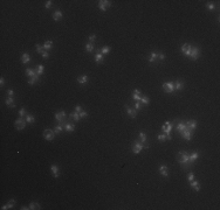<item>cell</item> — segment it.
Wrapping results in <instances>:
<instances>
[{"instance_id":"cell-1","label":"cell","mask_w":220,"mask_h":210,"mask_svg":"<svg viewBox=\"0 0 220 210\" xmlns=\"http://www.w3.org/2000/svg\"><path fill=\"white\" fill-rule=\"evenodd\" d=\"M178 163L180 166L183 167L184 169H187V168H191L193 166L192 163L190 162V159H189V154L184 151H180L178 152Z\"/></svg>"},{"instance_id":"cell-2","label":"cell","mask_w":220,"mask_h":210,"mask_svg":"<svg viewBox=\"0 0 220 210\" xmlns=\"http://www.w3.org/2000/svg\"><path fill=\"white\" fill-rule=\"evenodd\" d=\"M149 144H142L140 141H135V144L132 145V153L134 154H139L142 152V149H148L149 148Z\"/></svg>"},{"instance_id":"cell-3","label":"cell","mask_w":220,"mask_h":210,"mask_svg":"<svg viewBox=\"0 0 220 210\" xmlns=\"http://www.w3.org/2000/svg\"><path fill=\"white\" fill-rule=\"evenodd\" d=\"M54 118H55V120L58 122V124H62V125H63L64 123H66V119H67L66 112H64V111L56 112V113L54 114Z\"/></svg>"},{"instance_id":"cell-4","label":"cell","mask_w":220,"mask_h":210,"mask_svg":"<svg viewBox=\"0 0 220 210\" xmlns=\"http://www.w3.org/2000/svg\"><path fill=\"white\" fill-rule=\"evenodd\" d=\"M111 1H109V0H100L98 1V8L101 9V11L105 12L107 11L108 7H111Z\"/></svg>"},{"instance_id":"cell-5","label":"cell","mask_w":220,"mask_h":210,"mask_svg":"<svg viewBox=\"0 0 220 210\" xmlns=\"http://www.w3.org/2000/svg\"><path fill=\"white\" fill-rule=\"evenodd\" d=\"M15 128L17 130H24L26 126V124H27V122H26V119H24L22 117H20V118H18L17 120H15Z\"/></svg>"},{"instance_id":"cell-6","label":"cell","mask_w":220,"mask_h":210,"mask_svg":"<svg viewBox=\"0 0 220 210\" xmlns=\"http://www.w3.org/2000/svg\"><path fill=\"white\" fill-rule=\"evenodd\" d=\"M163 90L168 94H172L174 91V83L173 82H168V83H163Z\"/></svg>"},{"instance_id":"cell-7","label":"cell","mask_w":220,"mask_h":210,"mask_svg":"<svg viewBox=\"0 0 220 210\" xmlns=\"http://www.w3.org/2000/svg\"><path fill=\"white\" fill-rule=\"evenodd\" d=\"M43 138L46 139V140H48V141H52L53 139L55 138V132H54V130H49V128L45 130V131H43Z\"/></svg>"},{"instance_id":"cell-8","label":"cell","mask_w":220,"mask_h":210,"mask_svg":"<svg viewBox=\"0 0 220 210\" xmlns=\"http://www.w3.org/2000/svg\"><path fill=\"white\" fill-rule=\"evenodd\" d=\"M180 50H182V52L184 54L185 56H187V57H190L191 55V50H192V46H190L189 43H184L180 47Z\"/></svg>"},{"instance_id":"cell-9","label":"cell","mask_w":220,"mask_h":210,"mask_svg":"<svg viewBox=\"0 0 220 210\" xmlns=\"http://www.w3.org/2000/svg\"><path fill=\"white\" fill-rule=\"evenodd\" d=\"M200 55V49L198 47H192V50H191V55H190V58L193 60V61H197Z\"/></svg>"},{"instance_id":"cell-10","label":"cell","mask_w":220,"mask_h":210,"mask_svg":"<svg viewBox=\"0 0 220 210\" xmlns=\"http://www.w3.org/2000/svg\"><path fill=\"white\" fill-rule=\"evenodd\" d=\"M180 136L183 137V138L185 139V140L187 141H190L191 139H192V136H193V131L189 130V128H185L184 131H183L182 133H180Z\"/></svg>"},{"instance_id":"cell-11","label":"cell","mask_w":220,"mask_h":210,"mask_svg":"<svg viewBox=\"0 0 220 210\" xmlns=\"http://www.w3.org/2000/svg\"><path fill=\"white\" fill-rule=\"evenodd\" d=\"M172 127H173V125L171 124L170 122H166L164 125H163L162 130H163V133H164L165 136H169L171 132V130H172Z\"/></svg>"},{"instance_id":"cell-12","label":"cell","mask_w":220,"mask_h":210,"mask_svg":"<svg viewBox=\"0 0 220 210\" xmlns=\"http://www.w3.org/2000/svg\"><path fill=\"white\" fill-rule=\"evenodd\" d=\"M125 110H127V113L128 116L130 117V118H136V116H137V111L135 110V109H131L129 106V105H125Z\"/></svg>"},{"instance_id":"cell-13","label":"cell","mask_w":220,"mask_h":210,"mask_svg":"<svg viewBox=\"0 0 220 210\" xmlns=\"http://www.w3.org/2000/svg\"><path fill=\"white\" fill-rule=\"evenodd\" d=\"M185 126H186V128H189V130L194 131L195 128H197V120H189V122L185 123Z\"/></svg>"},{"instance_id":"cell-14","label":"cell","mask_w":220,"mask_h":210,"mask_svg":"<svg viewBox=\"0 0 220 210\" xmlns=\"http://www.w3.org/2000/svg\"><path fill=\"white\" fill-rule=\"evenodd\" d=\"M63 127H64V131H66V132H74L75 131V125L72 124V123H69V122L64 123Z\"/></svg>"},{"instance_id":"cell-15","label":"cell","mask_w":220,"mask_h":210,"mask_svg":"<svg viewBox=\"0 0 220 210\" xmlns=\"http://www.w3.org/2000/svg\"><path fill=\"white\" fill-rule=\"evenodd\" d=\"M140 98H142V92H140V90H138V89L134 90V94H132V99L136 100V102H140Z\"/></svg>"},{"instance_id":"cell-16","label":"cell","mask_w":220,"mask_h":210,"mask_svg":"<svg viewBox=\"0 0 220 210\" xmlns=\"http://www.w3.org/2000/svg\"><path fill=\"white\" fill-rule=\"evenodd\" d=\"M159 173L160 174L163 175L164 177H168L169 176V168H168V166H165V165H162V166L159 167Z\"/></svg>"},{"instance_id":"cell-17","label":"cell","mask_w":220,"mask_h":210,"mask_svg":"<svg viewBox=\"0 0 220 210\" xmlns=\"http://www.w3.org/2000/svg\"><path fill=\"white\" fill-rule=\"evenodd\" d=\"M50 170H52V175L55 177V179H58V177L60 176V173H59V167L56 166V165H52V166H50Z\"/></svg>"},{"instance_id":"cell-18","label":"cell","mask_w":220,"mask_h":210,"mask_svg":"<svg viewBox=\"0 0 220 210\" xmlns=\"http://www.w3.org/2000/svg\"><path fill=\"white\" fill-rule=\"evenodd\" d=\"M198 158H199L198 152H193L192 154H189V159H190V162L192 163V165H194V162L198 160Z\"/></svg>"},{"instance_id":"cell-19","label":"cell","mask_w":220,"mask_h":210,"mask_svg":"<svg viewBox=\"0 0 220 210\" xmlns=\"http://www.w3.org/2000/svg\"><path fill=\"white\" fill-rule=\"evenodd\" d=\"M62 17H63V14H62V12H61L60 9H56V11L53 13V19H54V21H59Z\"/></svg>"},{"instance_id":"cell-20","label":"cell","mask_w":220,"mask_h":210,"mask_svg":"<svg viewBox=\"0 0 220 210\" xmlns=\"http://www.w3.org/2000/svg\"><path fill=\"white\" fill-rule=\"evenodd\" d=\"M185 128H186V126H185V122H179L178 124H177V126H176V130H177V132L178 133H182Z\"/></svg>"},{"instance_id":"cell-21","label":"cell","mask_w":220,"mask_h":210,"mask_svg":"<svg viewBox=\"0 0 220 210\" xmlns=\"http://www.w3.org/2000/svg\"><path fill=\"white\" fill-rule=\"evenodd\" d=\"M14 204H15V200L12 199V200H9V201H8V203H7V204L3 205V207H1V209H3V210L11 209V208H13V207H14Z\"/></svg>"},{"instance_id":"cell-22","label":"cell","mask_w":220,"mask_h":210,"mask_svg":"<svg viewBox=\"0 0 220 210\" xmlns=\"http://www.w3.org/2000/svg\"><path fill=\"white\" fill-rule=\"evenodd\" d=\"M190 185H191V188H192L193 190H195V191H199V190H200V185H199L198 181L193 180L192 182H190Z\"/></svg>"},{"instance_id":"cell-23","label":"cell","mask_w":220,"mask_h":210,"mask_svg":"<svg viewBox=\"0 0 220 210\" xmlns=\"http://www.w3.org/2000/svg\"><path fill=\"white\" fill-rule=\"evenodd\" d=\"M6 105L8 106V108H14L15 106V103H14V99H13V97H7L5 100Z\"/></svg>"},{"instance_id":"cell-24","label":"cell","mask_w":220,"mask_h":210,"mask_svg":"<svg viewBox=\"0 0 220 210\" xmlns=\"http://www.w3.org/2000/svg\"><path fill=\"white\" fill-rule=\"evenodd\" d=\"M185 86V84L183 83L182 81H177L176 83H174V90L176 91H179V90H183Z\"/></svg>"},{"instance_id":"cell-25","label":"cell","mask_w":220,"mask_h":210,"mask_svg":"<svg viewBox=\"0 0 220 210\" xmlns=\"http://www.w3.org/2000/svg\"><path fill=\"white\" fill-rule=\"evenodd\" d=\"M77 82L80 84H85L88 82V76H87V75H81V76L77 77Z\"/></svg>"},{"instance_id":"cell-26","label":"cell","mask_w":220,"mask_h":210,"mask_svg":"<svg viewBox=\"0 0 220 210\" xmlns=\"http://www.w3.org/2000/svg\"><path fill=\"white\" fill-rule=\"evenodd\" d=\"M29 61H30L29 54H28V52H24V54H22V56H21V62L26 64V63H28Z\"/></svg>"},{"instance_id":"cell-27","label":"cell","mask_w":220,"mask_h":210,"mask_svg":"<svg viewBox=\"0 0 220 210\" xmlns=\"http://www.w3.org/2000/svg\"><path fill=\"white\" fill-rule=\"evenodd\" d=\"M69 118L70 119H74L75 122H79V120H80V113H79V112H76V111H74V112H72V113L69 114Z\"/></svg>"},{"instance_id":"cell-28","label":"cell","mask_w":220,"mask_h":210,"mask_svg":"<svg viewBox=\"0 0 220 210\" xmlns=\"http://www.w3.org/2000/svg\"><path fill=\"white\" fill-rule=\"evenodd\" d=\"M42 47H43V49L46 50H50L53 48V41H50V40H48V41H46L43 43V46H42Z\"/></svg>"},{"instance_id":"cell-29","label":"cell","mask_w":220,"mask_h":210,"mask_svg":"<svg viewBox=\"0 0 220 210\" xmlns=\"http://www.w3.org/2000/svg\"><path fill=\"white\" fill-rule=\"evenodd\" d=\"M95 62H96L97 64H101L102 62H103V55L101 54V51L97 52L96 55H95Z\"/></svg>"},{"instance_id":"cell-30","label":"cell","mask_w":220,"mask_h":210,"mask_svg":"<svg viewBox=\"0 0 220 210\" xmlns=\"http://www.w3.org/2000/svg\"><path fill=\"white\" fill-rule=\"evenodd\" d=\"M138 137H139V141L142 142V144H145L146 142V134L143 132V131H140L139 133H138Z\"/></svg>"},{"instance_id":"cell-31","label":"cell","mask_w":220,"mask_h":210,"mask_svg":"<svg viewBox=\"0 0 220 210\" xmlns=\"http://www.w3.org/2000/svg\"><path fill=\"white\" fill-rule=\"evenodd\" d=\"M43 68H45V67L42 65V64H39V65H36L35 72H36V75H38V76H41V75L43 74Z\"/></svg>"},{"instance_id":"cell-32","label":"cell","mask_w":220,"mask_h":210,"mask_svg":"<svg viewBox=\"0 0 220 210\" xmlns=\"http://www.w3.org/2000/svg\"><path fill=\"white\" fill-rule=\"evenodd\" d=\"M25 74H26V76H27V77L30 78V77H33V76H35L36 72H35V70H33V69H30V68H28V69H26Z\"/></svg>"},{"instance_id":"cell-33","label":"cell","mask_w":220,"mask_h":210,"mask_svg":"<svg viewBox=\"0 0 220 210\" xmlns=\"http://www.w3.org/2000/svg\"><path fill=\"white\" fill-rule=\"evenodd\" d=\"M38 82H39V76L38 75H35V76H33V77H30L29 80H28V84H29V85H33V84L38 83Z\"/></svg>"},{"instance_id":"cell-34","label":"cell","mask_w":220,"mask_h":210,"mask_svg":"<svg viewBox=\"0 0 220 210\" xmlns=\"http://www.w3.org/2000/svg\"><path fill=\"white\" fill-rule=\"evenodd\" d=\"M94 50H95V47H94L93 43H90V42H89V43L85 44V51H87V52H93Z\"/></svg>"},{"instance_id":"cell-35","label":"cell","mask_w":220,"mask_h":210,"mask_svg":"<svg viewBox=\"0 0 220 210\" xmlns=\"http://www.w3.org/2000/svg\"><path fill=\"white\" fill-rule=\"evenodd\" d=\"M157 55H158L157 52L152 51L151 54H150V56H149V57H148V61H149V62H151V63H152V62H155V61H156V60H157Z\"/></svg>"},{"instance_id":"cell-36","label":"cell","mask_w":220,"mask_h":210,"mask_svg":"<svg viewBox=\"0 0 220 210\" xmlns=\"http://www.w3.org/2000/svg\"><path fill=\"white\" fill-rule=\"evenodd\" d=\"M63 130H64L63 125H62V124H58L56 126H55V128H54V132H55V134H58V133L62 132Z\"/></svg>"},{"instance_id":"cell-37","label":"cell","mask_w":220,"mask_h":210,"mask_svg":"<svg viewBox=\"0 0 220 210\" xmlns=\"http://www.w3.org/2000/svg\"><path fill=\"white\" fill-rule=\"evenodd\" d=\"M26 122H27V124H33L35 122V118L32 114H26Z\"/></svg>"},{"instance_id":"cell-38","label":"cell","mask_w":220,"mask_h":210,"mask_svg":"<svg viewBox=\"0 0 220 210\" xmlns=\"http://www.w3.org/2000/svg\"><path fill=\"white\" fill-rule=\"evenodd\" d=\"M29 209H32V210H40L41 209V207H40V204L39 203H35V202H32L29 204Z\"/></svg>"},{"instance_id":"cell-39","label":"cell","mask_w":220,"mask_h":210,"mask_svg":"<svg viewBox=\"0 0 220 210\" xmlns=\"http://www.w3.org/2000/svg\"><path fill=\"white\" fill-rule=\"evenodd\" d=\"M140 103H142V105H149V103H150V99H149V97L142 96V98H140Z\"/></svg>"},{"instance_id":"cell-40","label":"cell","mask_w":220,"mask_h":210,"mask_svg":"<svg viewBox=\"0 0 220 210\" xmlns=\"http://www.w3.org/2000/svg\"><path fill=\"white\" fill-rule=\"evenodd\" d=\"M110 49H111V48H110L109 46H104V47H102V48H101V54H102V55H104V54H108V52L110 51Z\"/></svg>"},{"instance_id":"cell-41","label":"cell","mask_w":220,"mask_h":210,"mask_svg":"<svg viewBox=\"0 0 220 210\" xmlns=\"http://www.w3.org/2000/svg\"><path fill=\"white\" fill-rule=\"evenodd\" d=\"M35 50H36V52H39V54H42V52H43V47L40 46V44H35Z\"/></svg>"},{"instance_id":"cell-42","label":"cell","mask_w":220,"mask_h":210,"mask_svg":"<svg viewBox=\"0 0 220 210\" xmlns=\"http://www.w3.org/2000/svg\"><path fill=\"white\" fill-rule=\"evenodd\" d=\"M206 7L210 9V11H213V9L215 8V5H214V4H212V3H207L206 4Z\"/></svg>"},{"instance_id":"cell-43","label":"cell","mask_w":220,"mask_h":210,"mask_svg":"<svg viewBox=\"0 0 220 210\" xmlns=\"http://www.w3.org/2000/svg\"><path fill=\"white\" fill-rule=\"evenodd\" d=\"M140 109H142V103H140V102H136L135 103V110L136 111H139Z\"/></svg>"},{"instance_id":"cell-44","label":"cell","mask_w":220,"mask_h":210,"mask_svg":"<svg viewBox=\"0 0 220 210\" xmlns=\"http://www.w3.org/2000/svg\"><path fill=\"white\" fill-rule=\"evenodd\" d=\"M88 40H89V42H90V43H93V42L96 40V35H95V34H91V35H89Z\"/></svg>"},{"instance_id":"cell-45","label":"cell","mask_w":220,"mask_h":210,"mask_svg":"<svg viewBox=\"0 0 220 210\" xmlns=\"http://www.w3.org/2000/svg\"><path fill=\"white\" fill-rule=\"evenodd\" d=\"M87 117H88V112H87V111H81L80 112V118H87Z\"/></svg>"},{"instance_id":"cell-46","label":"cell","mask_w":220,"mask_h":210,"mask_svg":"<svg viewBox=\"0 0 220 210\" xmlns=\"http://www.w3.org/2000/svg\"><path fill=\"white\" fill-rule=\"evenodd\" d=\"M157 58H158L159 61H164V60H165V55L163 54V52H159V54L157 55Z\"/></svg>"},{"instance_id":"cell-47","label":"cell","mask_w":220,"mask_h":210,"mask_svg":"<svg viewBox=\"0 0 220 210\" xmlns=\"http://www.w3.org/2000/svg\"><path fill=\"white\" fill-rule=\"evenodd\" d=\"M187 180H189V182H192L193 180H194V174H193V173H190V174L187 175Z\"/></svg>"},{"instance_id":"cell-48","label":"cell","mask_w":220,"mask_h":210,"mask_svg":"<svg viewBox=\"0 0 220 210\" xmlns=\"http://www.w3.org/2000/svg\"><path fill=\"white\" fill-rule=\"evenodd\" d=\"M25 114H26V110H25L24 108H21V109L19 110V116L24 118V116H25Z\"/></svg>"},{"instance_id":"cell-49","label":"cell","mask_w":220,"mask_h":210,"mask_svg":"<svg viewBox=\"0 0 220 210\" xmlns=\"http://www.w3.org/2000/svg\"><path fill=\"white\" fill-rule=\"evenodd\" d=\"M157 139L159 141H164L165 139H166V136H165V134H159V136H157Z\"/></svg>"},{"instance_id":"cell-50","label":"cell","mask_w":220,"mask_h":210,"mask_svg":"<svg viewBox=\"0 0 220 210\" xmlns=\"http://www.w3.org/2000/svg\"><path fill=\"white\" fill-rule=\"evenodd\" d=\"M52 3H53L52 0H48V1H47V3L45 4V8H47V9L50 8V6H52Z\"/></svg>"},{"instance_id":"cell-51","label":"cell","mask_w":220,"mask_h":210,"mask_svg":"<svg viewBox=\"0 0 220 210\" xmlns=\"http://www.w3.org/2000/svg\"><path fill=\"white\" fill-rule=\"evenodd\" d=\"M41 55H42V57H43V58H48V57H49V54H48V51H46V50H43V52H42Z\"/></svg>"},{"instance_id":"cell-52","label":"cell","mask_w":220,"mask_h":210,"mask_svg":"<svg viewBox=\"0 0 220 210\" xmlns=\"http://www.w3.org/2000/svg\"><path fill=\"white\" fill-rule=\"evenodd\" d=\"M75 111L80 113L81 111H82V106H81V105H76V106H75Z\"/></svg>"},{"instance_id":"cell-53","label":"cell","mask_w":220,"mask_h":210,"mask_svg":"<svg viewBox=\"0 0 220 210\" xmlns=\"http://www.w3.org/2000/svg\"><path fill=\"white\" fill-rule=\"evenodd\" d=\"M7 95H8V97H13L14 96V91L9 89V90H7Z\"/></svg>"},{"instance_id":"cell-54","label":"cell","mask_w":220,"mask_h":210,"mask_svg":"<svg viewBox=\"0 0 220 210\" xmlns=\"http://www.w3.org/2000/svg\"><path fill=\"white\" fill-rule=\"evenodd\" d=\"M4 84H5V80H4V77L0 78V85H1V88L4 86Z\"/></svg>"},{"instance_id":"cell-55","label":"cell","mask_w":220,"mask_h":210,"mask_svg":"<svg viewBox=\"0 0 220 210\" xmlns=\"http://www.w3.org/2000/svg\"><path fill=\"white\" fill-rule=\"evenodd\" d=\"M29 209V207H22L21 208V210H28Z\"/></svg>"}]
</instances>
